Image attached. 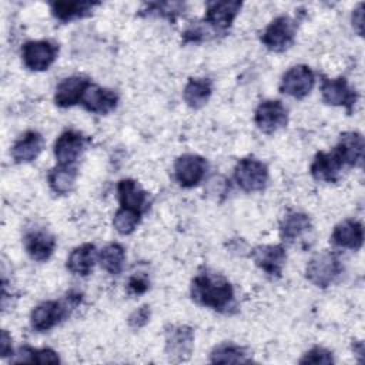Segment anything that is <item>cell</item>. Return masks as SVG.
Listing matches in <instances>:
<instances>
[{
    "mask_svg": "<svg viewBox=\"0 0 365 365\" xmlns=\"http://www.w3.org/2000/svg\"><path fill=\"white\" fill-rule=\"evenodd\" d=\"M191 297L198 304L218 312H228L234 307V288L215 274H198L191 282Z\"/></svg>",
    "mask_w": 365,
    "mask_h": 365,
    "instance_id": "6da1fadb",
    "label": "cell"
},
{
    "mask_svg": "<svg viewBox=\"0 0 365 365\" xmlns=\"http://www.w3.org/2000/svg\"><path fill=\"white\" fill-rule=\"evenodd\" d=\"M81 301L80 294L70 292L67 295V302L60 301H44L38 304L30 315V324L31 328L44 332L51 329L54 325H57L60 321H63L68 315V304L76 307Z\"/></svg>",
    "mask_w": 365,
    "mask_h": 365,
    "instance_id": "7a4b0ae2",
    "label": "cell"
},
{
    "mask_svg": "<svg viewBox=\"0 0 365 365\" xmlns=\"http://www.w3.org/2000/svg\"><path fill=\"white\" fill-rule=\"evenodd\" d=\"M342 264L335 252L324 251L314 255L305 268V277L318 288L329 287L341 274Z\"/></svg>",
    "mask_w": 365,
    "mask_h": 365,
    "instance_id": "3957f363",
    "label": "cell"
},
{
    "mask_svg": "<svg viewBox=\"0 0 365 365\" xmlns=\"http://www.w3.org/2000/svg\"><path fill=\"white\" fill-rule=\"evenodd\" d=\"M235 182L245 192H255L265 188L268 182L267 165L255 158H242L234 168Z\"/></svg>",
    "mask_w": 365,
    "mask_h": 365,
    "instance_id": "277c9868",
    "label": "cell"
},
{
    "mask_svg": "<svg viewBox=\"0 0 365 365\" xmlns=\"http://www.w3.org/2000/svg\"><path fill=\"white\" fill-rule=\"evenodd\" d=\"M297 23L288 16L275 17L261 36L262 44L272 51H284L292 46Z\"/></svg>",
    "mask_w": 365,
    "mask_h": 365,
    "instance_id": "5b68a950",
    "label": "cell"
},
{
    "mask_svg": "<svg viewBox=\"0 0 365 365\" xmlns=\"http://www.w3.org/2000/svg\"><path fill=\"white\" fill-rule=\"evenodd\" d=\"M58 54V46L50 40H31L21 47L24 66L33 71L47 70Z\"/></svg>",
    "mask_w": 365,
    "mask_h": 365,
    "instance_id": "8992f818",
    "label": "cell"
},
{
    "mask_svg": "<svg viewBox=\"0 0 365 365\" xmlns=\"http://www.w3.org/2000/svg\"><path fill=\"white\" fill-rule=\"evenodd\" d=\"M194 348V331L187 325H171L165 329V352L174 362L187 361Z\"/></svg>",
    "mask_w": 365,
    "mask_h": 365,
    "instance_id": "52a82bcc",
    "label": "cell"
},
{
    "mask_svg": "<svg viewBox=\"0 0 365 365\" xmlns=\"http://www.w3.org/2000/svg\"><path fill=\"white\" fill-rule=\"evenodd\" d=\"M314 84H315L314 71L305 64H298L291 67L288 71H285L279 84V90L284 94H288L294 98L301 100L311 93Z\"/></svg>",
    "mask_w": 365,
    "mask_h": 365,
    "instance_id": "ba28073f",
    "label": "cell"
},
{
    "mask_svg": "<svg viewBox=\"0 0 365 365\" xmlns=\"http://www.w3.org/2000/svg\"><path fill=\"white\" fill-rule=\"evenodd\" d=\"M254 121L262 133L272 134L287 125L288 111L279 100H265L258 104Z\"/></svg>",
    "mask_w": 365,
    "mask_h": 365,
    "instance_id": "9c48e42d",
    "label": "cell"
},
{
    "mask_svg": "<svg viewBox=\"0 0 365 365\" xmlns=\"http://www.w3.org/2000/svg\"><path fill=\"white\" fill-rule=\"evenodd\" d=\"M88 141L90 140L80 131H63L54 143V157L58 165H73L88 144Z\"/></svg>",
    "mask_w": 365,
    "mask_h": 365,
    "instance_id": "30bf717a",
    "label": "cell"
},
{
    "mask_svg": "<svg viewBox=\"0 0 365 365\" xmlns=\"http://www.w3.org/2000/svg\"><path fill=\"white\" fill-rule=\"evenodd\" d=\"M207 161L197 154H182L175 160L174 175L181 187H195L205 175Z\"/></svg>",
    "mask_w": 365,
    "mask_h": 365,
    "instance_id": "8fae6325",
    "label": "cell"
},
{
    "mask_svg": "<svg viewBox=\"0 0 365 365\" xmlns=\"http://www.w3.org/2000/svg\"><path fill=\"white\" fill-rule=\"evenodd\" d=\"M322 100L331 106H342L346 108L348 114L352 113L354 104L356 101V93L349 87L346 78H322L321 83Z\"/></svg>",
    "mask_w": 365,
    "mask_h": 365,
    "instance_id": "7c38bea8",
    "label": "cell"
},
{
    "mask_svg": "<svg viewBox=\"0 0 365 365\" xmlns=\"http://www.w3.org/2000/svg\"><path fill=\"white\" fill-rule=\"evenodd\" d=\"M242 7L241 1H210L207 3L204 23L215 31H225Z\"/></svg>",
    "mask_w": 365,
    "mask_h": 365,
    "instance_id": "4fadbf2b",
    "label": "cell"
},
{
    "mask_svg": "<svg viewBox=\"0 0 365 365\" xmlns=\"http://www.w3.org/2000/svg\"><path fill=\"white\" fill-rule=\"evenodd\" d=\"M83 107L96 114H108L118 104V96L110 88H103L96 84H90L84 91L81 101Z\"/></svg>",
    "mask_w": 365,
    "mask_h": 365,
    "instance_id": "5bb4252c",
    "label": "cell"
},
{
    "mask_svg": "<svg viewBox=\"0 0 365 365\" xmlns=\"http://www.w3.org/2000/svg\"><path fill=\"white\" fill-rule=\"evenodd\" d=\"M364 137L356 131H346L339 135L338 144L334 148L342 164L359 167L364 161Z\"/></svg>",
    "mask_w": 365,
    "mask_h": 365,
    "instance_id": "9a60e30c",
    "label": "cell"
},
{
    "mask_svg": "<svg viewBox=\"0 0 365 365\" xmlns=\"http://www.w3.org/2000/svg\"><path fill=\"white\" fill-rule=\"evenodd\" d=\"M26 252L34 261H47L56 248L54 237L41 228H33L24 234Z\"/></svg>",
    "mask_w": 365,
    "mask_h": 365,
    "instance_id": "2e32d148",
    "label": "cell"
},
{
    "mask_svg": "<svg viewBox=\"0 0 365 365\" xmlns=\"http://www.w3.org/2000/svg\"><path fill=\"white\" fill-rule=\"evenodd\" d=\"M252 259L258 268L271 277H279L287 259L282 245H259L251 252Z\"/></svg>",
    "mask_w": 365,
    "mask_h": 365,
    "instance_id": "e0dca14e",
    "label": "cell"
},
{
    "mask_svg": "<svg viewBox=\"0 0 365 365\" xmlns=\"http://www.w3.org/2000/svg\"><path fill=\"white\" fill-rule=\"evenodd\" d=\"M90 84H91L90 80L83 76H71L64 78L56 87V93H54L56 106L66 108L80 103L84 91Z\"/></svg>",
    "mask_w": 365,
    "mask_h": 365,
    "instance_id": "ac0fdd59",
    "label": "cell"
},
{
    "mask_svg": "<svg viewBox=\"0 0 365 365\" xmlns=\"http://www.w3.org/2000/svg\"><path fill=\"white\" fill-rule=\"evenodd\" d=\"M44 148V138L38 131H26L11 147L14 163H30L38 157Z\"/></svg>",
    "mask_w": 365,
    "mask_h": 365,
    "instance_id": "d6986e66",
    "label": "cell"
},
{
    "mask_svg": "<svg viewBox=\"0 0 365 365\" xmlns=\"http://www.w3.org/2000/svg\"><path fill=\"white\" fill-rule=\"evenodd\" d=\"M342 165L344 164L335 151H332V153L319 151V153H317V155L309 167V171H311L312 178L317 181L335 182L339 177Z\"/></svg>",
    "mask_w": 365,
    "mask_h": 365,
    "instance_id": "ffe728a7",
    "label": "cell"
},
{
    "mask_svg": "<svg viewBox=\"0 0 365 365\" xmlns=\"http://www.w3.org/2000/svg\"><path fill=\"white\" fill-rule=\"evenodd\" d=\"M331 241L342 248L359 250L364 242V228L362 224L356 220H344L335 225Z\"/></svg>",
    "mask_w": 365,
    "mask_h": 365,
    "instance_id": "44dd1931",
    "label": "cell"
},
{
    "mask_svg": "<svg viewBox=\"0 0 365 365\" xmlns=\"http://www.w3.org/2000/svg\"><path fill=\"white\" fill-rule=\"evenodd\" d=\"M98 258L94 244L86 242L76 247L67 258V269L71 274L86 277L93 271L96 259Z\"/></svg>",
    "mask_w": 365,
    "mask_h": 365,
    "instance_id": "7402d4cb",
    "label": "cell"
},
{
    "mask_svg": "<svg viewBox=\"0 0 365 365\" xmlns=\"http://www.w3.org/2000/svg\"><path fill=\"white\" fill-rule=\"evenodd\" d=\"M117 194L120 205L143 212L147 205V192L138 185L135 180L123 178L117 184Z\"/></svg>",
    "mask_w": 365,
    "mask_h": 365,
    "instance_id": "603a6c76",
    "label": "cell"
},
{
    "mask_svg": "<svg viewBox=\"0 0 365 365\" xmlns=\"http://www.w3.org/2000/svg\"><path fill=\"white\" fill-rule=\"evenodd\" d=\"M100 3L97 1H67V0H61V1H53L50 3L51 7V13L53 16L63 23L71 21L74 19H81L88 16L93 9L96 6H98Z\"/></svg>",
    "mask_w": 365,
    "mask_h": 365,
    "instance_id": "cb8c5ba5",
    "label": "cell"
},
{
    "mask_svg": "<svg viewBox=\"0 0 365 365\" xmlns=\"http://www.w3.org/2000/svg\"><path fill=\"white\" fill-rule=\"evenodd\" d=\"M77 180V171L73 165H57L47 174V181L53 192L66 195L73 191Z\"/></svg>",
    "mask_w": 365,
    "mask_h": 365,
    "instance_id": "d4e9b609",
    "label": "cell"
},
{
    "mask_svg": "<svg viewBox=\"0 0 365 365\" xmlns=\"http://www.w3.org/2000/svg\"><path fill=\"white\" fill-rule=\"evenodd\" d=\"M211 93L212 84L208 78H190L182 91V97L191 108H201L207 104Z\"/></svg>",
    "mask_w": 365,
    "mask_h": 365,
    "instance_id": "484cf974",
    "label": "cell"
},
{
    "mask_svg": "<svg viewBox=\"0 0 365 365\" xmlns=\"http://www.w3.org/2000/svg\"><path fill=\"white\" fill-rule=\"evenodd\" d=\"M311 228V220L304 212H291L288 214L281 225H279V235L284 241H295L299 238L304 232H307Z\"/></svg>",
    "mask_w": 365,
    "mask_h": 365,
    "instance_id": "4316f807",
    "label": "cell"
},
{
    "mask_svg": "<svg viewBox=\"0 0 365 365\" xmlns=\"http://www.w3.org/2000/svg\"><path fill=\"white\" fill-rule=\"evenodd\" d=\"M100 265L113 275H117L123 271L124 261H125V251L123 245L117 242L107 244L98 254Z\"/></svg>",
    "mask_w": 365,
    "mask_h": 365,
    "instance_id": "83f0119b",
    "label": "cell"
},
{
    "mask_svg": "<svg viewBox=\"0 0 365 365\" xmlns=\"http://www.w3.org/2000/svg\"><path fill=\"white\" fill-rule=\"evenodd\" d=\"M210 359L214 364H242L251 361L242 346L228 342L215 346L210 355Z\"/></svg>",
    "mask_w": 365,
    "mask_h": 365,
    "instance_id": "f1b7e54d",
    "label": "cell"
},
{
    "mask_svg": "<svg viewBox=\"0 0 365 365\" xmlns=\"http://www.w3.org/2000/svg\"><path fill=\"white\" fill-rule=\"evenodd\" d=\"M16 356L11 358L10 361L14 364L20 362H36V364H58L60 358L58 355L50 349V348H41L36 349L31 346H21Z\"/></svg>",
    "mask_w": 365,
    "mask_h": 365,
    "instance_id": "f546056e",
    "label": "cell"
},
{
    "mask_svg": "<svg viewBox=\"0 0 365 365\" xmlns=\"http://www.w3.org/2000/svg\"><path fill=\"white\" fill-rule=\"evenodd\" d=\"M141 214L143 212H140V211L120 207L113 217V225H114L115 231L123 235L131 234L140 224Z\"/></svg>",
    "mask_w": 365,
    "mask_h": 365,
    "instance_id": "4dcf8cb0",
    "label": "cell"
},
{
    "mask_svg": "<svg viewBox=\"0 0 365 365\" xmlns=\"http://www.w3.org/2000/svg\"><path fill=\"white\" fill-rule=\"evenodd\" d=\"M185 4L180 1H163V3H148L145 4V10H141V13L145 14H158L161 17H165L171 21H175L177 16H180L184 11Z\"/></svg>",
    "mask_w": 365,
    "mask_h": 365,
    "instance_id": "1f68e13d",
    "label": "cell"
},
{
    "mask_svg": "<svg viewBox=\"0 0 365 365\" xmlns=\"http://www.w3.org/2000/svg\"><path fill=\"white\" fill-rule=\"evenodd\" d=\"M334 356L332 352L322 348V346H314L311 348L301 359L299 364H332Z\"/></svg>",
    "mask_w": 365,
    "mask_h": 365,
    "instance_id": "d6a6232c",
    "label": "cell"
},
{
    "mask_svg": "<svg viewBox=\"0 0 365 365\" xmlns=\"http://www.w3.org/2000/svg\"><path fill=\"white\" fill-rule=\"evenodd\" d=\"M150 307L148 305H141L140 308H137L130 317H128V325L134 329H138L141 327H144L148 321H150Z\"/></svg>",
    "mask_w": 365,
    "mask_h": 365,
    "instance_id": "836d02e7",
    "label": "cell"
},
{
    "mask_svg": "<svg viewBox=\"0 0 365 365\" xmlns=\"http://www.w3.org/2000/svg\"><path fill=\"white\" fill-rule=\"evenodd\" d=\"M148 287H150L148 278L143 274H134L128 281V291L135 295L144 294L148 289Z\"/></svg>",
    "mask_w": 365,
    "mask_h": 365,
    "instance_id": "e575fe53",
    "label": "cell"
},
{
    "mask_svg": "<svg viewBox=\"0 0 365 365\" xmlns=\"http://www.w3.org/2000/svg\"><path fill=\"white\" fill-rule=\"evenodd\" d=\"M352 26L359 36L364 34V4L362 3H359L352 13Z\"/></svg>",
    "mask_w": 365,
    "mask_h": 365,
    "instance_id": "d590c367",
    "label": "cell"
},
{
    "mask_svg": "<svg viewBox=\"0 0 365 365\" xmlns=\"http://www.w3.org/2000/svg\"><path fill=\"white\" fill-rule=\"evenodd\" d=\"M13 354V346H11V336L7 334L6 329L1 331L0 336V356L6 358Z\"/></svg>",
    "mask_w": 365,
    "mask_h": 365,
    "instance_id": "8d00e7d4",
    "label": "cell"
}]
</instances>
